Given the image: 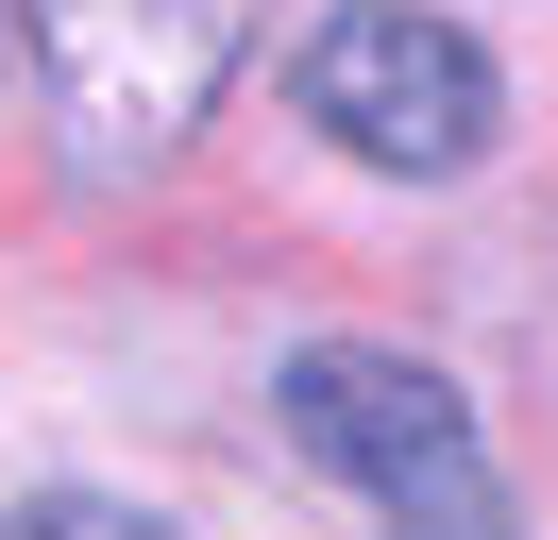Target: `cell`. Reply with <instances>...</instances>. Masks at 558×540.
<instances>
[{
	"label": "cell",
	"mask_w": 558,
	"mask_h": 540,
	"mask_svg": "<svg viewBox=\"0 0 558 540\" xmlns=\"http://www.w3.org/2000/svg\"><path fill=\"white\" fill-rule=\"evenodd\" d=\"M288 439H305L389 540H524L474 405L423 355H389V338H305V355H288Z\"/></svg>",
	"instance_id": "obj_1"
},
{
	"label": "cell",
	"mask_w": 558,
	"mask_h": 540,
	"mask_svg": "<svg viewBox=\"0 0 558 540\" xmlns=\"http://www.w3.org/2000/svg\"><path fill=\"white\" fill-rule=\"evenodd\" d=\"M288 101H305V135H339L355 169H407V186H457L490 152V119H508L490 51L457 17H423V0H339L305 34V68H288Z\"/></svg>",
	"instance_id": "obj_2"
},
{
	"label": "cell",
	"mask_w": 558,
	"mask_h": 540,
	"mask_svg": "<svg viewBox=\"0 0 558 540\" xmlns=\"http://www.w3.org/2000/svg\"><path fill=\"white\" fill-rule=\"evenodd\" d=\"M51 101L85 152H170L254 51V0H35Z\"/></svg>",
	"instance_id": "obj_3"
},
{
	"label": "cell",
	"mask_w": 558,
	"mask_h": 540,
	"mask_svg": "<svg viewBox=\"0 0 558 540\" xmlns=\"http://www.w3.org/2000/svg\"><path fill=\"white\" fill-rule=\"evenodd\" d=\"M0 540H170V524L119 490H35V506H0Z\"/></svg>",
	"instance_id": "obj_4"
}]
</instances>
